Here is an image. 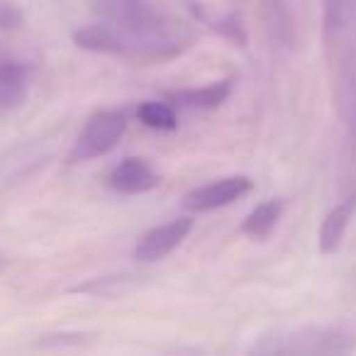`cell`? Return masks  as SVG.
<instances>
[{
    "label": "cell",
    "instance_id": "1",
    "mask_svg": "<svg viewBox=\"0 0 356 356\" xmlns=\"http://www.w3.org/2000/svg\"><path fill=\"white\" fill-rule=\"evenodd\" d=\"M74 42L79 49L95 54H115L132 61H166L188 49L193 42V32L184 22L166 20L161 15H152L134 25L100 20L74 32Z\"/></svg>",
    "mask_w": 356,
    "mask_h": 356
},
{
    "label": "cell",
    "instance_id": "2",
    "mask_svg": "<svg viewBox=\"0 0 356 356\" xmlns=\"http://www.w3.org/2000/svg\"><path fill=\"white\" fill-rule=\"evenodd\" d=\"M354 334L341 327H298L264 334L252 349L259 354H339L354 346Z\"/></svg>",
    "mask_w": 356,
    "mask_h": 356
},
{
    "label": "cell",
    "instance_id": "3",
    "mask_svg": "<svg viewBox=\"0 0 356 356\" xmlns=\"http://www.w3.org/2000/svg\"><path fill=\"white\" fill-rule=\"evenodd\" d=\"M127 129V115L122 110H98L88 118L81 134L76 137L74 147L69 152V161H88V159L103 156L110 149L118 147Z\"/></svg>",
    "mask_w": 356,
    "mask_h": 356
},
{
    "label": "cell",
    "instance_id": "4",
    "mask_svg": "<svg viewBox=\"0 0 356 356\" xmlns=\"http://www.w3.org/2000/svg\"><path fill=\"white\" fill-rule=\"evenodd\" d=\"M252 188H254L252 178L242 176V173L239 176L220 178V181H213V184L191 191L184 198V208L191 210V213H210V210L232 205L234 200L244 198Z\"/></svg>",
    "mask_w": 356,
    "mask_h": 356
},
{
    "label": "cell",
    "instance_id": "5",
    "mask_svg": "<svg viewBox=\"0 0 356 356\" xmlns=\"http://www.w3.org/2000/svg\"><path fill=\"white\" fill-rule=\"evenodd\" d=\"M193 229V220L191 218H176L166 225L152 227L139 237L137 247H134V259L144 264L159 261V259L168 257L176 247H181L186 237Z\"/></svg>",
    "mask_w": 356,
    "mask_h": 356
},
{
    "label": "cell",
    "instance_id": "6",
    "mask_svg": "<svg viewBox=\"0 0 356 356\" xmlns=\"http://www.w3.org/2000/svg\"><path fill=\"white\" fill-rule=\"evenodd\" d=\"M159 173L149 166L144 159L139 156H127L108 173V186L118 193L124 195H139L149 193L159 186Z\"/></svg>",
    "mask_w": 356,
    "mask_h": 356
},
{
    "label": "cell",
    "instance_id": "7",
    "mask_svg": "<svg viewBox=\"0 0 356 356\" xmlns=\"http://www.w3.org/2000/svg\"><path fill=\"white\" fill-rule=\"evenodd\" d=\"M257 10L268 40L281 49H293L296 25H293V15L286 3L283 0H257Z\"/></svg>",
    "mask_w": 356,
    "mask_h": 356
},
{
    "label": "cell",
    "instance_id": "8",
    "mask_svg": "<svg viewBox=\"0 0 356 356\" xmlns=\"http://www.w3.org/2000/svg\"><path fill=\"white\" fill-rule=\"evenodd\" d=\"M30 66L15 59L0 61V110H15L27 100Z\"/></svg>",
    "mask_w": 356,
    "mask_h": 356
},
{
    "label": "cell",
    "instance_id": "9",
    "mask_svg": "<svg viewBox=\"0 0 356 356\" xmlns=\"http://www.w3.org/2000/svg\"><path fill=\"white\" fill-rule=\"evenodd\" d=\"M354 213H356V193H351L349 198L337 203L334 208L325 215V220H322V225H320V252L322 254L339 252L341 239H344L349 220L354 218Z\"/></svg>",
    "mask_w": 356,
    "mask_h": 356
},
{
    "label": "cell",
    "instance_id": "10",
    "mask_svg": "<svg viewBox=\"0 0 356 356\" xmlns=\"http://www.w3.org/2000/svg\"><path fill=\"white\" fill-rule=\"evenodd\" d=\"M229 93H232V79H225L203 86V88L173 90V93H168V100L191 110H215L229 98Z\"/></svg>",
    "mask_w": 356,
    "mask_h": 356
},
{
    "label": "cell",
    "instance_id": "11",
    "mask_svg": "<svg viewBox=\"0 0 356 356\" xmlns=\"http://www.w3.org/2000/svg\"><path fill=\"white\" fill-rule=\"evenodd\" d=\"M93 6L103 20L118 22V25H134L156 15L144 0H93Z\"/></svg>",
    "mask_w": 356,
    "mask_h": 356
},
{
    "label": "cell",
    "instance_id": "12",
    "mask_svg": "<svg viewBox=\"0 0 356 356\" xmlns=\"http://www.w3.org/2000/svg\"><path fill=\"white\" fill-rule=\"evenodd\" d=\"M281 215H283L281 200H264L261 205H257V208L244 218L239 229H242V234H247V237H252V239H266L268 234L276 229Z\"/></svg>",
    "mask_w": 356,
    "mask_h": 356
},
{
    "label": "cell",
    "instance_id": "13",
    "mask_svg": "<svg viewBox=\"0 0 356 356\" xmlns=\"http://www.w3.org/2000/svg\"><path fill=\"white\" fill-rule=\"evenodd\" d=\"M322 13H325V40H344L354 20L356 0H322Z\"/></svg>",
    "mask_w": 356,
    "mask_h": 356
},
{
    "label": "cell",
    "instance_id": "14",
    "mask_svg": "<svg viewBox=\"0 0 356 356\" xmlns=\"http://www.w3.org/2000/svg\"><path fill=\"white\" fill-rule=\"evenodd\" d=\"M137 118L144 127H152V129H163V132H168V129L178 127L173 108L168 103H159V100H147V103L139 105Z\"/></svg>",
    "mask_w": 356,
    "mask_h": 356
},
{
    "label": "cell",
    "instance_id": "15",
    "mask_svg": "<svg viewBox=\"0 0 356 356\" xmlns=\"http://www.w3.org/2000/svg\"><path fill=\"white\" fill-rule=\"evenodd\" d=\"M220 37L229 40L232 44L237 47H247V32H244L242 22L237 20V15H225V17H218V20H205Z\"/></svg>",
    "mask_w": 356,
    "mask_h": 356
},
{
    "label": "cell",
    "instance_id": "16",
    "mask_svg": "<svg viewBox=\"0 0 356 356\" xmlns=\"http://www.w3.org/2000/svg\"><path fill=\"white\" fill-rule=\"evenodd\" d=\"M20 20H22V15L15 10V8H10V6H0V27H17L20 25Z\"/></svg>",
    "mask_w": 356,
    "mask_h": 356
}]
</instances>
